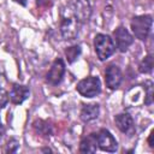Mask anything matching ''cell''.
I'll return each instance as SVG.
<instances>
[{"label": "cell", "mask_w": 154, "mask_h": 154, "mask_svg": "<svg viewBox=\"0 0 154 154\" xmlns=\"http://www.w3.org/2000/svg\"><path fill=\"white\" fill-rule=\"evenodd\" d=\"M65 54H66V58H67V61L69 63H73L81 54V47L78 45L76 46H71L69 48L65 49Z\"/></svg>", "instance_id": "16"}, {"label": "cell", "mask_w": 154, "mask_h": 154, "mask_svg": "<svg viewBox=\"0 0 154 154\" xmlns=\"http://www.w3.org/2000/svg\"><path fill=\"white\" fill-rule=\"evenodd\" d=\"M153 65H154V58L152 54H148L138 65V71L141 73H149L153 70Z\"/></svg>", "instance_id": "15"}, {"label": "cell", "mask_w": 154, "mask_h": 154, "mask_svg": "<svg viewBox=\"0 0 154 154\" xmlns=\"http://www.w3.org/2000/svg\"><path fill=\"white\" fill-rule=\"evenodd\" d=\"M144 89H146L144 103L146 105H152V102H153V83L147 82V87H144Z\"/></svg>", "instance_id": "17"}, {"label": "cell", "mask_w": 154, "mask_h": 154, "mask_svg": "<svg viewBox=\"0 0 154 154\" xmlns=\"http://www.w3.org/2000/svg\"><path fill=\"white\" fill-rule=\"evenodd\" d=\"M4 132H5V130H4V126H2V124H1V122H0V140H1V137H2V135H4Z\"/></svg>", "instance_id": "22"}, {"label": "cell", "mask_w": 154, "mask_h": 154, "mask_svg": "<svg viewBox=\"0 0 154 154\" xmlns=\"http://www.w3.org/2000/svg\"><path fill=\"white\" fill-rule=\"evenodd\" d=\"M76 89L84 97H94L100 93L101 83L97 77L90 76V77H87V78L79 81Z\"/></svg>", "instance_id": "4"}, {"label": "cell", "mask_w": 154, "mask_h": 154, "mask_svg": "<svg viewBox=\"0 0 154 154\" xmlns=\"http://www.w3.org/2000/svg\"><path fill=\"white\" fill-rule=\"evenodd\" d=\"M122 78H123L122 71H120V69L117 65L111 64V65H108L106 67L105 81H106V85L109 89H112V90L117 89L120 85V83H122Z\"/></svg>", "instance_id": "9"}, {"label": "cell", "mask_w": 154, "mask_h": 154, "mask_svg": "<svg viewBox=\"0 0 154 154\" xmlns=\"http://www.w3.org/2000/svg\"><path fill=\"white\" fill-rule=\"evenodd\" d=\"M34 129L37 134L42 136H49L52 134V126L45 120H36L34 123Z\"/></svg>", "instance_id": "14"}, {"label": "cell", "mask_w": 154, "mask_h": 154, "mask_svg": "<svg viewBox=\"0 0 154 154\" xmlns=\"http://www.w3.org/2000/svg\"><path fill=\"white\" fill-rule=\"evenodd\" d=\"M30 94V90L26 85H22V84H14L8 94V99L11 100L12 103L14 105H19L22 103L24 100L28 99Z\"/></svg>", "instance_id": "10"}, {"label": "cell", "mask_w": 154, "mask_h": 154, "mask_svg": "<svg viewBox=\"0 0 154 154\" xmlns=\"http://www.w3.org/2000/svg\"><path fill=\"white\" fill-rule=\"evenodd\" d=\"M69 6L79 23H85L89 20L91 7L88 0H73L71 4H69Z\"/></svg>", "instance_id": "5"}, {"label": "cell", "mask_w": 154, "mask_h": 154, "mask_svg": "<svg viewBox=\"0 0 154 154\" xmlns=\"http://www.w3.org/2000/svg\"><path fill=\"white\" fill-rule=\"evenodd\" d=\"M152 16L149 14H143V16H136L131 20V29L134 35L138 40H146L148 35L150 34L152 30Z\"/></svg>", "instance_id": "3"}, {"label": "cell", "mask_w": 154, "mask_h": 154, "mask_svg": "<svg viewBox=\"0 0 154 154\" xmlns=\"http://www.w3.org/2000/svg\"><path fill=\"white\" fill-rule=\"evenodd\" d=\"M114 41L117 45V48L120 52H125L128 51V48L132 45L134 42V37L128 31L126 28L124 26H119L114 30Z\"/></svg>", "instance_id": "8"}, {"label": "cell", "mask_w": 154, "mask_h": 154, "mask_svg": "<svg viewBox=\"0 0 154 154\" xmlns=\"http://www.w3.org/2000/svg\"><path fill=\"white\" fill-rule=\"evenodd\" d=\"M7 101H8V94L4 89H0V108L5 107Z\"/></svg>", "instance_id": "19"}, {"label": "cell", "mask_w": 154, "mask_h": 154, "mask_svg": "<svg viewBox=\"0 0 154 154\" xmlns=\"http://www.w3.org/2000/svg\"><path fill=\"white\" fill-rule=\"evenodd\" d=\"M97 148V141H96V134H89L85 136L79 144V152L81 153H95Z\"/></svg>", "instance_id": "13"}, {"label": "cell", "mask_w": 154, "mask_h": 154, "mask_svg": "<svg viewBox=\"0 0 154 154\" xmlns=\"http://www.w3.org/2000/svg\"><path fill=\"white\" fill-rule=\"evenodd\" d=\"M148 143H149V146L153 148L154 147V144H153V131L150 132V135H149V137H148Z\"/></svg>", "instance_id": "21"}, {"label": "cell", "mask_w": 154, "mask_h": 154, "mask_svg": "<svg viewBox=\"0 0 154 154\" xmlns=\"http://www.w3.org/2000/svg\"><path fill=\"white\" fill-rule=\"evenodd\" d=\"M64 73H65V64H64L61 58H57L53 61V64H52V66H51V69L47 73L46 79H47L48 83H51L53 85H57L61 82Z\"/></svg>", "instance_id": "7"}, {"label": "cell", "mask_w": 154, "mask_h": 154, "mask_svg": "<svg viewBox=\"0 0 154 154\" xmlns=\"http://www.w3.org/2000/svg\"><path fill=\"white\" fill-rule=\"evenodd\" d=\"M114 122H116V125L117 128L123 132V134H126V135H131L134 132V120L131 118L130 114L128 113H120V114H117L114 117Z\"/></svg>", "instance_id": "11"}, {"label": "cell", "mask_w": 154, "mask_h": 154, "mask_svg": "<svg viewBox=\"0 0 154 154\" xmlns=\"http://www.w3.org/2000/svg\"><path fill=\"white\" fill-rule=\"evenodd\" d=\"M64 11L67 13L66 14L63 13L61 22H60V31H61V35L65 40H73L78 35L79 22L73 16L69 5H67V10H64Z\"/></svg>", "instance_id": "1"}, {"label": "cell", "mask_w": 154, "mask_h": 154, "mask_svg": "<svg viewBox=\"0 0 154 154\" xmlns=\"http://www.w3.org/2000/svg\"><path fill=\"white\" fill-rule=\"evenodd\" d=\"M36 4L40 7L47 8V7H51L53 5V0H36Z\"/></svg>", "instance_id": "20"}, {"label": "cell", "mask_w": 154, "mask_h": 154, "mask_svg": "<svg viewBox=\"0 0 154 154\" xmlns=\"http://www.w3.org/2000/svg\"><path fill=\"white\" fill-rule=\"evenodd\" d=\"M99 112H100V107L97 103H88V105H84L82 111H81V119L83 122H91L94 119L97 118L99 116Z\"/></svg>", "instance_id": "12"}, {"label": "cell", "mask_w": 154, "mask_h": 154, "mask_svg": "<svg viewBox=\"0 0 154 154\" xmlns=\"http://www.w3.org/2000/svg\"><path fill=\"white\" fill-rule=\"evenodd\" d=\"M96 141H97V147L105 152L114 153L118 149V143H117L116 138L106 129H101L96 134Z\"/></svg>", "instance_id": "6"}, {"label": "cell", "mask_w": 154, "mask_h": 154, "mask_svg": "<svg viewBox=\"0 0 154 154\" xmlns=\"http://www.w3.org/2000/svg\"><path fill=\"white\" fill-rule=\"evenodd\" d=\"M94 48L96 52L97 58L103 61L108 59L116 51V45L113 38L106 34H97L94 38Z\"/></svg>", "instance_id": "2"}, {"label": "cell", "mask_w": 154, "mask_h": 154, "mask_svg": "<svg viewBox=\"0 0 154 154\" xmlns=\"http://www.w3.org/2000/svg\"><path fill=\"white\" fill-rule=\"evenodd\" d=\"M18 146H19L18 141L14 140V138H12V140H10V141L7 142L6 148H5V152H6V153H14V152L18 149Z\"/></svg>", "instance_id": "18"}]
</instances>
